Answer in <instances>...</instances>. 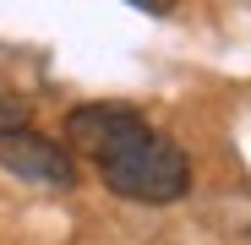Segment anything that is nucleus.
I'll list each match as a JSON object with an SVG mask.
<instances>
[{
    "label": "nucleus",
    "instance_id": "f257e3e1",
    "mask_svg": "<svg viewBox=\"0 0 251 245\" xmlns=\"http://www.w3.org/2000/svg\"><path fill=\"white\" fill-rule=\"evenodd\" d=\"M99 163V180L126 196V201H148V207H170L191 191V158L170 142L158 136L153 126H137L131 136H120L109 153L93 158Z\"/></svg>",
    "mask_w": 251,
    "mask_h": 245
},
{
    "label": "nucleus",
    "instance_id": "f03ea898",
    "mask_svg": "<svg viewBox=\"0 0 251 245\" xmlns=\"http://www.w3.org/2000/svg\"><path fill=\"white\" fill-rule=\"evenodd\" d=\"M0 169H11L17 180L27 185H55V191H71L76 185V158L44 136V131H11V136H0Z\"/></svg>",
    "mask_w": 251,
    "mask_h": 245
},
{
    "label": "nucleus",
    "instance_id": "7ed1b4c3",
    "mask_svg": "<svg viewBox=\"0 0 251 245\" xmlns=\"http://www.w3.org/2000/svg\"><path fill=\"white\" fill-rule=\"evenodd\" d=\"M137 126H148V120H142L131 104H82V109L66 114V142H71L76 153L99 158V153H109L120 136H131Z\"/></svg>",
    "mask_w": 251,
    "mask_h": 245
},
{
    "label": "nucleus",
    "instance_id": "20e7f679",
    "mask_svg": "<svg viewBox=\"0 0 251 245\" xmlns=\"http://www.w3.org/2000/svg\"><path fill=\"white\" fill-rule=\"evenodd\" d=\"M27 126H33V98H27V93H11V88H0V136L27 131Z\"/></svg>",
    "mask_w": 251,
    "mask_h": 245
},
{
    "label": "nucleus",
    "instance_id": "39448f33",
    "mask_svg": "<svg viewBox=\"0 0 251 245\" xmlns=\"http://www.w3.org/2000/svg\"><path fill=\"white\" fill-rule=\"evenodd\" d=\"M131 6H137V11H148V17H170L180 0H131Z\"/></svg>",
    "mask_w": 251,
    "mask_h": 245
}]
</instances>
